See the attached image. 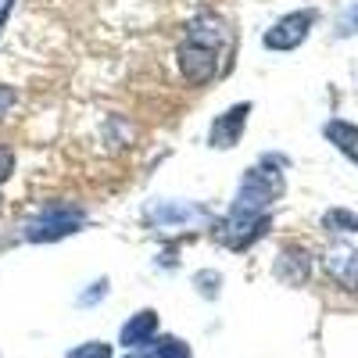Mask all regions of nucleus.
Returning <instances> with one entry per match:
<instances>
[{
    "label": "nucleus",
    "instance_id": "1",
    "mask_svg": "<svg viewBox=\"0 0 358 358\" xmlns=\"http://www.w3.org/2000/svg\"><path fill=\"white\" fill-rule=\"evenodd\" d=\"M283 194V172L276 165H255L244 172L241 190H236V201L229 208V215H265L268 204Z\"/></svg>",
    "mask_w": 358,
    "mask_h": 358
},
{
    "label": "nucleus",
    "instance_id": "2",
    "mask_svg": "<svg viewBox=\"0 0 358 358\" xmlns=\"http://www.w3.org/2000/svg\"><path fill=\"white\" fill-rule=\"evenodd\" d=\"M83 222H86V215L79 212V208H47V212H40L33 222L25 226V241H33V244L62 241V236L79 233Z\"/></svg>",
    "mask_w": 358,
    "mask_h": 358
},
{
    "label": "nucleus",
    "instance_id": "3",
    "mask_svg": "<svg viewBox=\"0 0 358 358\" xmlns=\"http://www.w3.org/2000/svg\"><path fill=\"white\" fill-rule=\"evenodd\" d=\"M315 11L312 8H305V11H294V15H283L268 33L262 36V43L268 47V50H297L305 40H308V33H312V25H315Z\"/></svg>",
    "mask_w": 358,
    "mask_h": 358
},
{
    "label": "nucleus",
    "instance_id": "4",
    "mask_svg": "<svg viewBox=\"0 0 358 358\" xmlns=\"http://www.w3.org/2000/svg\"><path fill=\"white\" fill-rule=\"evenodd\" d=\"M176 65H179V76H183L190 86H204V83H212L215 72H219V50L187 40V43H179V50H176Z\"/></svg>",
    "mask_w": 358,
    "mask_h": 358
},
{
    "label": "nucleus",
    "instance_id": "5",
    "mask_svg": "<svg viewBox=\"0 0 358 358\" xmlns=\"http://www.w3.org/2000/svg\"><path fill=\"white\" fill-rule=\"evenodd\" d=\"M268 229V215H226L215 226V241L226 244L229 251H248L255 241H262Z\"/></svg>",
    "mask_w": 358,
    "mask_h": 358
},
{
    "label": "nucleus",
    "instance_id": "6",
    "mask_svg": "<svg viewBox=\"0 0 358 358\" xmlns=\"http://www.w3.org/2000/svg\"><path fill=\"white\" fill-rule=\"evenodd\" d=\"M322 268L341 290L358 294V248L351 244H334L330 251L322 255Z\"/></svg>",
    "mask_w": 358,
    "mask_h": 358
},
{
    "label": "nucleus",
    "instance_id": "7",
    "mask_svg": "<svg viewBox=\"0 0 358 358\" xmlns=\"http://www.w3.org/2000/svg\"><path fill=\"white\" fill-rule=\"evenodd\" d=\"M248 115H251V104H248V101H244V104H236V108H229V111H222V115L215 118L212 133H208V143L219 147V151L233 147L236 140H241L244 126H248Z\"/></svg>",
    "mask_w": 358,
    "mask_h": 358
},
{
    "label": "nucleus",
    "instance_id": "8",
    "mask_svg": "<svg viewBox=\"0 0 358 358\" xmlns=\"http://www.w3.org/2000/svg\"><path fill=\"white\" fill-rule=\"evenodd\" d=\"M308 273H312V258L305 248H283L280 258H276V276L290 287H301L308 283Z\"/></svg>",
    "mask_w": 358,
    "mask_h": 358
},
{
    "label": "nucleus",
    "instance_id": "9",
    "mask_svg": "<svg viewBox=\"0 0 358 358\" xmlns=\"http://www.w3.org/2000/svg\"><path fill=\"white\" fill-rule=\"evenodd\" d=\"M158 334V312L155 308H143L136 312L126 326H122V334H118V344L122 348H143V344H151Z\"/></svg>",
    "mask_w": 358,
    "mask_h": 358
},
{
    "label": "nucleus",
    "instance_id": "10",
    "mask_svg": "<svg viewBox=\"0 0 358 358\" xmlns=\"http://www.w3.org/2000/svg\"><path fill=\"white\" fill-rule=\"evenodd\" d=\"M322 136L330 140L348 162L358 165V126H355V122H344V118H330V122L322 126Z\"/></svg>",
    "mask_w": 358,
    "mask_h": 358
},
{
    "label": "nucleus",
    "instance_id": "11",
    "mask_svg": "<svg viewBox=\"0 0 358 358\" xmlns=\"http://www.w3.org/2000/svg\"><path fill=\"white\" fill-rule=\"evenodd\" d=\"M187 40L190 43H201V47H212L219 50L226 43V22L215 18V15H204V18H194L187 25Z\"/></svg>",
    "mask_w": 358,
    "mask_h": 358
},
{
    "label": "nucleus",
    "instance_id": "12",
    "mask_svg": "<svg viewBox=\"0 0 358 358\" xmlns=\"http://www.w3.org/2000/svg\"><path fill=\"white\" fill-rule=\"evenodd\" d=\"M322 226L330 233H358V212H348V208H330L322 215Z\"/></svg>",
    "mask_w": 358,
    "mask_h": 358
},
{
    "label": "nucleus",
    "instance_id": "13",
    "mask_svg": "<svg viewBox=\"0 0 358 358\" xmlns=\"http://www.w3.org/2000/svg\"><path fill=\"white\" fill-rule=\"evenodd\" d=\"M158 358H194V355H190V344H187V341L162 337V341H158Z\"/></svg>",
    "mask_w": 358,
    "mask_h": 358
},
{
    "label": "nucleus",
    "instance_id": "14",
    "mask_svg": "<svg viewBox=\"0 0 358 358\" xmlns=\"http://www.w3.org/2000/svg\"><path fill=\"white\" fill-rule=\"evenodd\" d=\"M69 358H111V344H104V341H90V344L72 348Z\"/></svg>",
    "mask_w": 358,
    "mask_h": 358
},
{
    "label": "nucleus",
    "instance_id": "15",
    "mask_svg": "<svg viewBox=\"0 0 358 358\" xmlns=\"http://www.w3.org/2000/svg\"><path fill=\"white\" fill-rule=\"evenodd\" d=\"M351 33H358V4H351L337 22V36H351Z\"/></svg>",
    "mask_w": 358,
    "mask_h": 358
},
{
    "label": "nucleus",
    "instance_id": "16",
    "mask_svg": "<svg viewBox=\"0 0 358 358\" xmlns=\"http://www.w3.org/2000/svg\"><path fill=\"white\" fill-rule=\"evenodd\" d=\"M194 283H197V290L208 294V297H215V294H219V273H197Z\"/></svg>",
    "mask_w": 358,
    "mask_h": 358
},
{
    "label": "nucleus",
    "instance_id": "17",
    "mask_svg": "<svg viewBox=\"0 0 358 358\" xmlns=\"http://www.w3.org/2000/svg\"><path fill=\"white\" fill-rule=\"evenodd\" d=\"M15 172V155L8 151V147H0V183Z\"/></svg>",
    "mask_w": 358,
    "mask_h": 358
},
{
    "label": "nucleus",
    "instance_id": "18",
    "mask_svg": "<svg viewBox=\"0 0 358 358\" xmlns=\"http://www.w3.org/2000/svg\"><path fill=\"white\" fill-rule=\"evenodd\" d=\"M15 101H18L15 90H11V86H0V118H4V115L15 108Z\"/></svg>",
    "mask_w": 358,
    "mask_h": 358
},
{
    "label": "nucleus",
    "instance_id": "19",
    "mask_svg": "<svg viewBox=\"0 0 358 358\" xmlns=\"http://www.w3.org/2000/svg\"><path fill=\"white\" fill-rule=\"evenodd\" d=\"M94 287H97V290H86V294L79 297V305H94V301H101V297H104V280H97Z\"/></svg>",
    "mask_w": 358,
    "mask_h": 358
},
{
    "label": "nucleus",
    "instance_id": "20",
    "mask_svg": "<svg viewBox=\"0 0 358 358\" xmlns=\"http://www.w3.org/2000/svg\"><path fill=\"white\" fill-rule=\"evenodd\" d=\"M126 358H155L151 351H133V355H126Z\"/></svg>",
    "mask_w": 358,
    "mask_h": 358
}]
</instances>
